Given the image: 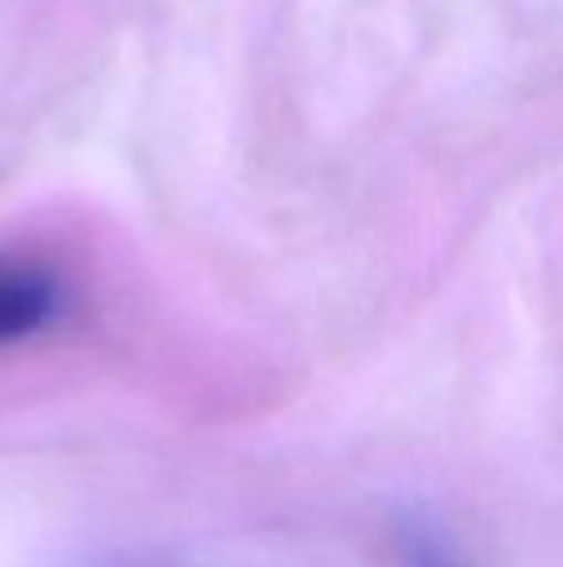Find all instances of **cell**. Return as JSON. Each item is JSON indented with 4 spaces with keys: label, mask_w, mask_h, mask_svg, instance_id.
Returning <instances> with one entry per match:
<instances>
[{
    "label": "cell",
    "mask_w": 563,
    "mask_h": 567,
    "mask_svg": "<svg viewBox=\"0 0 563 567\" xmlns=\"http://www.w3.org/2000/svg\"><path fill=\"white\" fill-rule=\"evenodd\" d=\"M62 282L28 259H0V343L35 337L59 317Z\"/></svg>",
    "instance_id": "cell-1"
},
{
    "label": "cell",
    "mask_w": 563,
    "mask_h": 567,
    "mask_svg": "<svg viewBox=\"0 0 563 567\" xmlns=\"http://www.w3.org/2000/svg\"><path fill=\"white\" fill-rule=\"evenodd\" d=\"M394 567H463V564L456 560L448 540L432 525L409 517V522H402L398 540H394Z\"/></svg>",
    "instance_id": "cell-2"
},
{
    "label": "cell",
    "mask_w": 563,
    "mask_h": 567,
    "mask_svg": "<svg viewBox=\"0 0 563 567\" xmlns=\"http://www.w3.org/2000/svg\"><path fill=\"white\" fill-rule=\"evenodd\" d=\"M113 567H132V564H113Z\"/></svg>",
    "instance_id": "cell-3"
}]
</instances>
